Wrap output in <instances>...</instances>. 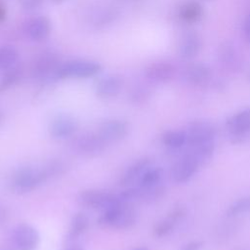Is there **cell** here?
<instances>
[{
	"mask_svg": "<svg viewBox=\"0 0 250 250\" xmlns=\"http://www.w3.org/2000/svg\"><path fill=\"white\" fill-rule=\"evenodd\" d=\"M106 145H108L105 141H104L97 133L96 134H86L80 136L73 144V146L77 152L83 155H96L98 153L103 152Z\"/></svg>",
	"mask_w": 250,
	"mask_h": 250,
	"instance_id": "obj_9",
	"label": "cell"
},
{
	"mask_svg": "<svg viewBox=\"0 0 250 250\" xmlns=\"http://www.w3.org/2000/svg\"><path fill=\"white\" fill-rule=\"evenodd\" d=\"M68 250H84V249L81 247H72V248H69Z\"/></svg>",
	"mask_w": 250,
	"mask_h": 250,
	"instance_id": "obj_33",
	"label": "cell"
},
{
	"mask_svg": "<svg viewBox=\"0 0 250 250\" xmlns=\"http://www.w3.org/2000/svg\"><path fill=\"white\" fill-rule=\"evenodd\" d=\"M19 78H20L19 68H15L14 66L9 68V70L6 72V74L3 76L0 82V93L6 91L8 88L14 85Z\"/></svg>",
	"mask_w": 250,
	"mask_h": 250,
	"instance_id": "obj_27",
	"label": "cell"
},
{
	"mask_svg": "<svg viewBox=\"0 0 250 250\" xmlns=\"http://www.w3.org/2000/svg\"><path fill=\"white\" fill-rule=\"evenodd\" d=\"M137 221V213L130 203H121L109 208L101 215L98 224L104 228H113L116 229H130Z\"/></svg>",
	"mask_w": 250,
	"mask_h": 250,
	"instance_id": "obj_2",
	"label": "cell"
},
{
	"mask_svg": "<svg viewBox=\"0 0 250 250\" xmlns=\"http://www.w3.org/2000/svg\"><path fill=\"white\" fill-rule=\"evenodd\" d=\"M101 70V65L98 62L90 61H71L59 66L57 76L65 77H90L97 74Z\"/></svg>",
	"mask_w": 250,
	"mask_h": 250,
	"instance_id": "obj_4",
	"label": "cell"
},
{
	"mask_svg": "<svg viewBox=\"0 0 250 250\" xmlns=\"http://www.w3.org/2000/svg\"><path fill=\"white\" fill-rule=\"evenodd\" d=\"M201 39L199 35L195 32L187 33L180 45L181 57L186 60L193 59L200 51Z\"/></svg>",
	"mask_w": 250,
	"mask_h": 250,
	"instance_id": "obj_16",
	"label": "cell"
},
{
	"mask_svg": "<svg viewBox=\"0 0 250 250\" xmlns=\"http://www.w3.org/2000/svg\"><path fill=\"white\" fill-rule=\"evenodd\" d=\"M218 59L223 67L232 72L239 70L242 65L240 54L229 42H225L219 47Z\"/></svg>",
	"mask_w": 250,
	"mask_h": 250,
	"instance_id": "obj_10",
	"label": "cell"
},
{
	"mask_svg": "<svg viewBox=\"0 0 250 250\" xmlns=\"http://www.w3.org/2000/svg\"><path fill=\"white\" fill-rule=\"evenodd\" d=\"M0 120H1V115H0Z\"/></svg>",
	"mask_w": 250,
	"mask_h": 250,
	"instance_id": "obj_35",
	"label": "cell"
},
{
	"mask_svg": "<svg viewBox=\"0 0 250 250\" xmlns=\"http://www.w3.org/2000/svg\"><path fill=\"white\" fill-rule=\"evenodd\" d=\"M77 121L70 115L60 114L50 124V133L53 137L62 139L71 136L77 129Z\"/></svg>",
	"mask_w": 250,
	"mask_h": 250,
	"instance_id": "obj_11",
	"label": "cell"
},
{
	"mask_svg": "<svg viewBox=\"0 0 250 250\" xmlns=\"http://www.w3.org/2000/svg\"><path fill=\"white\" fill-rule=\"evenodd\" d=\"M51 31V22L46 17H37L30 20L25 28L27 36L34 41H41L48 37Z\"/></svg>",
	"mask_w": 250,
	"mask_h": 250,
	"instance_id": "obj_14",
	"label": "cell"
},
{
	"mask_svg": "<svg viewBox=\"0 0 250 250\" xmlns=\"http://www.w3.org/2000/svg\"><path fill=\"white\" fill-rule=\"evenodd\" d=\"M22 6L25 9H34L41 5L43 0H21Z\"/></svg>",
	"mask_w": 250,
	"mask_h": 250,
	"instance_id": "obj_31",
	"label": "cell"
},
{
	"mask_svg": "<svg viewBox=\"0 0 250 250\" xmlns=\"http://www.w3.org/2000/svg\"><path fill=\"white\" fill-rule=\"evenodd\" d=\"M175 223L171 218L167 217L164 220H161L160 222L156 223L154 228H153V234L156 237H162L167 235L168 233H170L172 231V229H174Z\"/></svg>",
	"mask_w": 250,
	"mask_h": 250,
	"instance_id": "obj_26",
	"label": "cell"
},
{
	"mask_svg": "<svg viewBox=\"0 0 250 250\" xmlns=\"http://www.w3.org/2000/svg\"><path fill=\"white\" fill-rule=\"evenodd\" d=\"M57 59L55 56L48 54L45 56H42L36 64V71L40 76H45L49 74L52 71L58 70L59 67H57Z\"/></svg>",
	"mask_w": 250,
	"mask_h": 250,
	"instance_id": "obj_24",
	"label": "cell"
},
{
	"mask_svg": "<svg viewBox=\"0 0 250 250\" xmlns=\"http://www.w3.org/2000/svg\"><path fill=\"white\" fill-rule=\"evenodd\" d=\"M19 54L12 46L0 47V70H6L15 65L18 61Z\"/></svg>",
	"mask_w": 250,
	"mask_h": 250,
	"instance_id": "obj_22",
	"label": "cell"
},
{
	"mask_svg": "<svg viewBox=\"0 0 250 250\" xmlns=\"http://www.w3.org/2000/svg\"><path fill=\"white\" fill-rule=\"evenodd\" d=\"M49 177V174L45 168L35 167H23L15 172L12 176L11 189L18 194H23L30 192Z\"/></svg>",
	"mask_w": 250,
	"mask_h": 250,
	"instance_id": "obj_1",
	"label": "cell"
},
{
	"mask_svg": "<svg viewBox=\"0 0 250 250\" xmlns=\"http://www.w3.org/2000/svg\"><path fill=\"white\" fill-rule=\"evenodd\" d=\"M88 226H89V219L87 215L82 212L76 213L71 220L68 236L71 239L77 238L78 236H80L86 231V229H88Z\"/></svg>",
	"mask_w": 250,
	"mask_h": 250,
	"instance_id": "obj_20",
	"label": "cell"
},
{
	"mask_svg": "<svg viewBox=\"0 0 250 250\" xmlns=\"http://www.w3.org/2000/svg\"><path fill=\"white\" fill-rule=\"evenodd\" d=\"M185 214H186L185 208L179 205V206L174 207V208L171 210V212L169 213L168 217L171 218L174 222H177L178 220H180L181 218H183V217L185 216Z\"/></svg>",
	"mask_w": 250,
	"mask_h": 250,
	"instance_id": "obj_28",
	"label": "cell"
},
{
	"mask_svg": "<svg viewBox=\"0 0 250 250\" xmlns=\"http://www.w3.org/2000/svg\"><path fill=\"white\" fill-rule=\"evenodd\" d=\"M150 159L148 157H143L135 161L123 174V176L120 179V185L121 186H128L129 184L135 182L136 180L140 178L142 173L149 167Z\"/></svg>",
	"mask_w": 250,
	"mask_h": 250,
	"instance_id": "obj_18",
	"label": "cell"
},
{
	"mask_svg": "<svg viewBox=\"0 0 250 250\" xmlns=\"http://www.w3.org/2000/svg\"><path fill=\"white\" fill-rule=\"evenodd\" d=\"M13 241L18 250H34L39 242V234L32 226L21 224L14 229Z\"/></svg>",
	"mask_w": 250,
	"mask_h": 250,
	"instance_id": "obj_6",
	"label": "cell"
},
{
	"mask_svg": "<svg viewBox=\"0 0 250 250\" xmlns=\"http://www.w3.org/2000/svg\"><path fill=\"white\" fill-rule=\"evenodd\" d=\"M56 1H61V0H56Z\"/></svg>",
	"mask_w": 250,
	"mask_h": 250,
	"instance_id": "obj_36",
	"label": "cell"
},
{
	"mask_svg": "<svg viewBox=\"0 0 250 250\" xmlns=\"http://www.w3.org/2000/svg\"><path fill=\"white\" fill-rule=\"evenodd\" d=\"M187 134V133H186ZM215 129L206 122L193 123L187 134V142L189 146H195L214 141Z\"/></svg>",
	"mask_w": 250,
	"mask_h": 250,
	"instance_id": "obj_12",
	"label": "cell"
},
{
	"mask_svg": "<svg viewBox=\"0 0 250 250\" xmlns=\"http://www.w3.org/2000/svg\"><path fill=\"white\" fill-rule=\"evenodd\" d=\"M184 77L188 83L194 86H203L210 80L211 70L206 64L196 62L186 67L184 70Z\"/></svg>",
	"mask_w": 250,
	"mask_h": 250,
	"instance_id": "obj_13",
	"label": "cell"
},
{
	"mask_svg": "<svg viewBox=\"0 0 250 250\" xmlns=\"http://www.w3.org/2000/svg\"><path fill=\"white\" fill-rule=\"evenodd\" d=\"M226 126L233 143H239L250 132V107L232 114L227 119Z\"/></svg>",
	"mask_w": 250,
	"mask_h": 250,
	"instance_id": "obj_5",
	"label": "cell"
},
{
	"mask_svg": "<svg viewBox=\"0 0 250 250\" xmlns=\"http://www.w3.org/2000/svg\"><path fill=\"white\" fill-rule=\"evenodd\" d=\"M4 18H5V9H4V7L0 4V22L4 20Z\"/></svg>",
	"mask_w": 250,
	"mask_h": 250,
	"instance_id": "obj_32",
	"label": "cell"
},
{
	"mask_svg": "<svg viewBox=\"0 0 250 250\" xmlns=\"http://www.w3.org/2000/svg\"><path fill=\"white\" fill-rule=\"evenodd\" d=\"M250 211V195L241 197L232 202L227 209L226 215L228 217H235Z\"/></svg>",
	"mask_w": 250,
	"mask_h": 250,
	"instance_id": "obj_25",
	"label": "cell"
},
{
	"mask_svg": "<svg viewBox=\"0 0 250 250\" xmlns=\"http://www.w3.org/2000/svg\"><path fill=\"white\" fill-rule=\"evenodd\" d=\"M134 250H148V249L146 248V247H139V248H136V249H134Z\"/></svg>",
	"mask_w": 250,
	"mask_h": 250,
	"instance_id": "obj_34",
	"label": "cell"
},
{
	"mask_svg": "<svg viewBox=\"0 0 250 250\" xmlns=\"http://www.w3.org/2000/svg\"><path fill=\"white\" fill-rule=\"evenodd\" d=\"M162 143L171 148H180L187 143V134L183 131H166L162 135Z\"/></svg>",
	"mask_w": 250,
	"mask_h": 250,
	"instance_id": "obj_23",
	"label": "cell"
},
{
	"mask_svg": "<svg viewBox=\"0 0 250 250\" xmlns=\"http://www.w3.org/2000/svg\"><path fill=\"white\" fill-rule=\"evenodd\" d=\"M122 79L118 76H107L101 79L96 87L97 95L102 98L116 96L122 88Z\"/></svg>",
	"mask_w": 250,
	"mask_h": 250,
	"instance_id": "obj_17",
	"label": "cell"
},
{
	"mask_svg": "<svg viewBox=\"0 0 250 250\" xmlns=\"http://www.w3.org/2000/svg\"><path fill=\"white\" fill-rule=\"evenodd\" d=\"M175 67L167 62H158L150 64L146 71V76L154 82L170 81L175 75Z\"/></svg>",
	"mask_w": 250,
	"mask_h": 250,
	"instance_id": "obj_15",
	"label": "cell"
},
{
	"mask_svg": "<svg viewBox=\"0 0 250 250\" xmlns=\"http://www.w3.org/2000/svg\"><path fill=\"white\" fill-rule=\"evenodd\" d=\"M162 177V169L159 167H147L138 179L139 187L147 188L160 183Z\"/></svg>",
	"mask_w": 250,
	"mask_h": 250,
	"instance_id": "obj_21",
	"label": "cell"
},
{
	"mask_svg": "<svg viewBox=\"0 0 250 250\" xmlns=\"http://www.w3.org/2000/svg\"><path fill=\"white\" fill-rule=\"evenodd\" d=\"M179 15L180 18L186 22H195L202 16V7L198 2L190 0L181 6Z\"/></svg>",
	"mask_w": 250,
	"mask_h": 250,
	"instance_id": "obj_19",
	"label": "cell"
},
{
	"mask_svg": "<svg viewBox=\"0 0 250 250\" xmlns=\"http://www.w3.org/2000/svg\"><path fill=\"white\" fill-rule=\"evenodd\" d=\"M203 246V241L201 240H192L186 245H184L180 250H199Z\"/></svg>",
	"mask_w": 250,
	"mask_h": 250,
	"instance_id": "obj_29",
	"label": "cell"
},
{
	"mask_svg": "<svg viewBox=\"0 0 250 250\" xmlns=\"http://www.w3.org/2000/svg\"><path fill=\"white\" fill-rule=\"evenodd\" d=\"M243 34L245 40L250 44V14L244 20L243 22Z\"/></svg>",
	"mask_w": 250,
	"mask_h": 250,
	"instance_id": "obj_30",
	"label": "cell"
},
{
	"mask_svg": "<svg viewBox=\"0 0 250 250\" xmlns=\"http://www.w3.org/2000/svg\"><path fill=\"white\" fill-rule=\"evenodd\" d=\"M129 130L128 123L123 120L118 119H111L103 122L99 129L97 134L107 144L111 142H117L121 139H123Z\"/></svg>",
	"mask_w": 250,
	"mask_h": 250,
	"instance_id": "obj_8",
	"label": "cell"
},
{
	"mask_svg": "<svg viewBox=\"0 0 250 250\" xmlns=\"http://www.w3.org/2000/svg\"><path fill=\"white\" fill-rule=\"evenodd\" d=\"M199 166V162L191 154L187 153L174 164L171 176L176 183H186L195 174Z\"/></svg>",
	"mask_w": 250,
	"mask_h": 250,
	"instance_id": "obj_7",
	"label": "cell"
},
{
	"mask_svg": "<svg viewBox=\"0 0 250 250\" xmlns=\"http://www.w3.org/2000/svg\"><path fill=\"white\" fill-rule=\"evenodd\" d=\"M77 201L81 206H84L86 208L103 211H105L122 203L119 199V196L116 194L104 190L94 189L81 191L77 196Z\"/></svg>",
	"mask_w": 250,
	"mask_h": 250,
	"instance_id": "obj_3",
	"label": "cell"
}]
</instances>
